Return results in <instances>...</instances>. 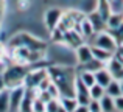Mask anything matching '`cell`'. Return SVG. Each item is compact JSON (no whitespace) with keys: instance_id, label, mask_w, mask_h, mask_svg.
<instances>
[{"instance_id":"cell-1","label":"cell","mask_w":123,"mask_h":112,"mask_svg":"<svg viewBox=\"0 0 123 112\" xmlns=\"http://www.w3.org/2000/svg\"><path fill=\"white\" fill-rule=\"evenodd\" d=\"M27 72H28L27 65H20V64H14L12 67L5 69L3 76H2L3 86L9 89V87H14V86L24 84V79H25Z\"/></svg>"},{"instance_id":"cell-2","label":"cell","mask_w":123,"mask_h":112,"mask_svg":"<svg viewBox=\"0 0 123 112\" xmlns=\"http://www.w3.org/2000/svg\"><path fill=\"white\" fill-rule=\"evenodd\" d=\"M28 47V48H33V50H41V52H45L47 50V44L44 42L42 39L36 36H31L28 33H19L16 34V37H12L9 47Z\"/></svg>"},{"instance_id":"cell-3","label":"cell","mask_w":123,"mask_h":112,"mask_svg":"<svg viewBox=\"0 0 123 112\" xmlns=\"http://www.w3.org/2000/svg\"><path fill=\"white\" fill-rule=\"evenodd\" d=\"M90 45H95V47H100V48H105L111 53H117L118 50V44L117 41L114 39L111 33L108 30H103V31H98V33L93 34L92 37V44Z\"/></svg>"},{"instance_id":"cell-4","label":"cell","mask_w":123,"mask_h":112,"mask_svg":"<svg viewBox=\"0 0 123 112\" xmlns=\"http://www.w3.org/2000/svg\"><path fill=\"white\" fill-rule=\"evenodd\" d=\"M62 14H64V11L61 8H56V6H51V8H48L47 11L44 12V25L50 33L56 30V27L61 22Z\"/></svg>"},{"instance_id":"cell-5","label":"cell","mask_w":123,"mask_h":112,"mask_svg":"<svg viewBox=\"0 0 123 112\" xmlns=\"http://www.w3.org/2000/svg\"><path fill=\"white\" fill-rule=\"evenodd\" d=\"M25 92L27 89L24 84L9 87V112H19V106L25 97Z\"/></svg>"},{"instance_id":"cell-6","label":"cell","mask_w":123,"mask_h":112,"mask_svg":"<svg viewBox=\"0 0 123 112\" xmlns=\"http://www.w3.org/2000/svg\"><path fill=\"white\" fill-rule=\"evenodd\" d=\"M105 67L109 70V73L112 75L114 79L122 81V78H123V58L118 53H114V56L108 61V64Z\"/></svg>"},{"instance_id":"cell-7","label":"cell","mask_w":123,"mask_h":112,"mask_svg":"<svg viewBox=\"0 0 123 112\" xmlns=\"http://www.w3.org/2000/svg\"><path fill=\"white\" fill-rule=\"evenodd\" d=\"M75 59H76V64L78 65H83V64H86L87 61H90L92 59V45L90 44H86V42H83L81 45H78L75 50Z\"/></svg>"},{"instance_id":"cell-8","label":"cell","mask_w":123,"mask_h":112,"mask_svg":"<svg viewBox=\"0 0 123 112\" xmlns=\"http://www.w3.org/2000/svg\"><path fill=\"white\" fill-rule=\"evenodd\" d=\"M123 24V11H112L106 19V30L112 31Z\"/></svg>"},{"instance_id":"cell-9","label":"cell","mask_w":123,"mask_h":112,"mask_svg":"<svg viewBox=\"0 0 123 112\" xmlns=\"http://www.w3.org/2000/svg\"><path fill=\"white\" fill-rule=\"evenodd\" d=\"M87 19L90 20V24H92V27H93V30H95V33L106 30V20L101 17V14H100L97 9H95L93 12H90V14L87 16Z\"/></svg>"},{"instance_id":"cell-10","label":"cell","mask_w":123,"mask_h":112,"mask_svg":"<svg viewBox=\"0 0 123 112\" xmlns=\"http://www.w3.org/2000/svg\"><path fill=\"white\" fill-rule=\"evenodd\" d=\"M93 75H95V83H97V84H100V86H103V87H106V86H108L109 83L114 79V78H112V75L109 73V70L106 69V67L97 70Z\"/></svg>"},{"instance_id":"cell-11","label":"cell","mask_w":123,"mask_h":112,"mask_svg":"<svg viewBox=\"0 0 123 112\" xmlns=\"http://www.w3.org/2000/svg\"><path fill=\"white\" fill-rule=\"evenodd\" d=\"M92 56H93V59L100 61V62H103L106 65V64H108V61L114 56V53L108 52V50H105V48H100V47L92 45Z\"/></svg>"},{"instance_id":"cell-12","label":"cell","mask_w":123,"mask_h":112,"mask_svg":"<svg viewBox=\"0 0 123 112\" xmlns=\"http://www.w3.org/2000/svg\"><path fill=\"white\" fill-rule=\"evenodd\" d=\"M59 101H61V106L67 112H73L76 109V106H78V101H76L75 95H62L59 98Z\"/></svg>"},{"instance_id":"cell-13","label":"cell","mask_w":123,"mask_h":112,"mask_svg":"<svg viewBox=\"0 0 123 112\" xmlns=\"http://www.w3.org/2000/svg\"><path fill=\"white\" fill-rule=\"evenodd\" d=\"M105 92H106V95H109V97H112V98L120 97V95H122L120 81H118V79H112V81L105 87Z\"/></svg>"},{"instance_id":"cell-14","label":"cell","mask_w":123,"mask_h":112,"mask_svg":"<svg viewBox=\"0 0 123 112\" xmlns=\"http://www.w3.org/2000/svg\"><path fill=\"white\" fill-rule=\"evenodd\" d=\"M97 11L101 14V17L105 19H108L109 17V14L112 12V5H111V2L109 0H98L97 2Z\"/></svg>"},{"instance_id":"cell-15","label":"cell","mask_w":123,"mask_h":112,"mask_svg":"<svg viewBox=\"0 0 123 112\" xmlns=\"http://www.w3.org/2000/svg\"><path fill=\"white\" fill-rule=\"evenodd\" d=\"M0 112H9V89H0Z\"/></svg>"},{"instance_id":"cell-16","label":"cell","mask_w":123,"mask_h":112,"mask_svg":"<svg viewBox=\"0 0 123 112\" xmlns=\"http://www.w3.org/2000/svg\"><path fill=\"white\" fill-rule=\"evenodd\" d=\"M106 95V92H105V87L103 86H100V84H93V86H90L89 87V97H90V100H97V101H100L103 97Z\"/></svg>"},{"instance_id":"cell-17","label":"cell","mask_w":123,"mask_h":112,"mask_svg":"<svg viewBox=\"0 0 123 112\" xmlns=\"http://www.w3.org/2000/svg\"><path fill=\"white\" fill-rule=\"evenodd\" d=\"M100 106H101V112H115V101L112 97L105 95V97L100 100Z\"/></svg>"},{"instance_id":"cell-18","label":"cell","mask_w":123,"mask_h":112,"mask_svg":"<svg viewBox=\"0 0 123 112\" xmlns=\"http://www.w3.org/2000/svg\"><path fill=\"white\" fill-rule=\"evenodd\" d=\"M105 67V64L103 62H100V61H97V59H90V61H87L86 64H83V65H80V70H87V72H92V73H95L97 70H100V69H103Z\"/></svg>"},{"instance_id":"cell-19","label":"cell","mask_w":123,"mask_h":112,"mask_svg":"<svg viewBox=\"0 0 123 112\" xmlns=\"http://www.w3.org/2000/svg\"><path fill=\"white\" fill-rule=\"evenodd\" d=\"M76 76L81 79V81L87 86V87H90V86L95 84V75H93L92 72H87V70H80Z\"/></svg>"},{"instance_id":"cell-20","label":"cell","mask_w":123,"mask_h":112,"mask_svg":"<svg viewBox=\"0 0 123 112\" xmlns=\"http://www.w3.org/2000/svg\"><path fill=\"white\" fill-rule=\"evenodd\" d=\"M61 103H59V98H51L45 103V112H58Z\"/></svg>"},{"instance_id":"cell-21","label":"cell","mask_w":123,"mask_h":112,"mask_svg":"<svg viewBox=\"0 0 123 112\" xmlns=\"http://www.w3.org/2000/svg\"><path fill=\"white\" fill-rule=\"evenodd\" d=\"M109 33L114 36V39L117 41V44H118V47H122L123 45V24L120 25L118 28H115V30H112V31H109Z\"/></svg>"},{"instance_id":"cell-22","label":"cell","mask_w":123,"mask_h":112,"mask_svg":"<svg viewBox=\"0 0 123 112\" xmlns=\"http://www.w3.org/2000/svg\"><path fill=\"white\" fill-rule=\"evenodd\" d=\"M33 112H45V101H42L39 97H34L33 100Z\"/></svg>"},{"instance_id":"cell-23","label":"cell","mask_w":123,"mask_h":112,"mask_svg":"<svg viewBox=\"0 0 123 112\" xmlns=\"http://www.w3.org/2000/svg\"><path fill=\"white\" fill-rule=\"evenodd\" d=\"M114 101H115V109L120 111V112H123V95H120V97H117V98H114Z\"/></svg>"},{"instance_id":"cell-24","label":"cell","mask_w":123,"mask_h":112,"mask_svg":"<svg viewBox=\"0 0 123 112\" xmlns=\"http://www.w3.org/2000/svg\"><path fill=\"white\" fill-rule=\"evenodd\" d=\"M73 112H89V106H83V104H78L76 109Z\"/></svg>"},{"instance_id":"cell-25","label":"cell","mask_w":123,"mask_h":112,"mask_svg":"<svg viewBox=\"0 0 123 112\" xmlns=\"http://www.w3.org/2000/svg\"><path fill=\"white\" fill-rule=\"evenodd\" d=\"M5 55H6V48H5V45H3V44L0 42V61H3Z\"/></svg>"},{"instance_id":"cell-26","label":"cell","mask_w":123,"mask_h":112,"mask_svg":"<svg viewBox=\"0 0 123 112\" xmlns=\"http://www.w3.org/2000/svg\"><path fill=\"white\" fill-rule=\"evenodd\" d=\"M120 86H122V95H123V81H120Z\"/></svg>"}]
</instances>
